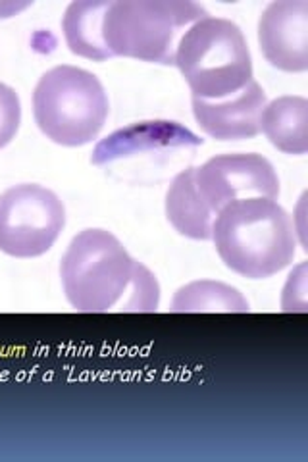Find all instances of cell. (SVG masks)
<instances>
[{"instance_id":"6da1fadb","label":"cell","mask_w":308,"mask_h":462,"mask_svg":"<svg viewBox=\"0 0 308 462\" xmlns=\"http://www.w3.org/2000/svg\"><path fill=\"white\" fill-rule=\"evenodd\" d=\"M61 278L68 302L79 312H154L160 302L154 273L107 229H85L71 239Z\"/></svg>"},{"instance_id":"7a4b0ae2","label":"cell","mask_w":308,"mask_h":462,"mask_svg":"<svg viewBox=\"0 0 308 462\" xmlns=\"http://www.w3.org/2000/svg\"><path fill=\"white\" fill-rule=\"evenodd\" d=\"M214 247L222 263L248 280L272 278L295 258L297 237L289 214L272 199H239L216 214Z\"/></svg>"},{"instance_id":"3957f363","label":"cell","mask_w":308,"mask_h":462,"mask_svg":"<svg viewBox=\"0 0 308 462\" xmlns=\"http://www.w3.org/2000/svg\"><path fill=\"white\" fill-rule=\"evenodd\" d=\"M207 16L189 0H118L108 3L100 35L110 58L173 66L183 29Z\"/></svg>"},{"instance_id":"277c9868","label":"cell","mask_w":308,"mask_h":462,"mask_svg":"<svg viewBox=\"0 0 308 462\" xmlns=\"http://www.w3.org/2000/svg\"><path fill=\"white\" fill-rule=\"evenodd\" d=\"M178 66L193 98L219 100L253 81V58L245 35L226 18H202L182 35L175 49Z\"/></svg>"},{"instance_id":"5b68a950","label":"cell","mask_w":308,"mask_h":462,"mask_svg":"<svg viewBox=\"0 0 308 462\" xmlns=\"http://www.w3.org/2000/svg\"><path fill=\"white\" fill-rule=\"evenodd\" d=\"M108 112L105 87L83 68L56 66L42 74L33 91L39 129L62 147H83L97 139Z\"/></svg>"},{"instance_id":"8992f818","label":"cell","mask_w":308,"mask_h":462,"mask_svg":"<svg viewBox=\"0 0 308 462\" xmlns=\"http://www.w3.org/2000/svg\"><path fill=\"white\" fill-rule=\"evenodd\" d=\"M66 224L62 200L47 187L22 183L0 195V251L35 258L52 249Z\"/></svg>"},{"instance_id":"52a82bcc","label":"cell","mask_w":308,"mask_h":462,"mask_svg":"<svg viewBox=\"0 0 308 462\" xmlns=\"http://www.w3.org/2000/svg\"><path fill=\"white\" fill-rule=\"evenodd\" d=\"M197 191L218 214L239 199H272L280 195V180L274 166L257 152L219 154L195 168Z\"/></svg>"},{"instance_id":"ba28073f","label":"cell","mask_w":308,"mask_h":462,"mask_svg":"<svg viewBox=\"0 0 308 462\" xmlns=\"http://www.w3.org/2000/svg\"><path fill=\"white\" fill-rule=\"evenodd\" d=\"M258 42L266 60L287 74L308 69V3L275 0L262 12Z\"/></svg>"},{"instance_id":"9c48e42d","label":"cell","mask_w":308,"mask_h":462,"mask_svg":"<svg viewBox=\"0 0 308 462\" xmlns=\"http://www.w3.org/2000/svg\"><path fill=\"white\" fill-rule=\"evenodd\" d=\"M195 120L207 135L218 141H243L260 134V116L266 95L253 79L245 89L219 100L193 98Z\"/></svg>"},{"instance_id":"30bf717a","label":"cell","mask_w":308,"mask_h":462,"mask_svg":"<svg viewBox=\"0 0 308 462\" xmlns=\"http://www.w3.org/2000/svg\"><path fill=\"white\" fill-rule=\"evenodd\" d=\"M199 144H202V139L178 122H141L118 129L107 139H102L93 151L91 162L100 166L137 152L168 147H199Z\"/></svg>"},{"instance_id":"8fae6325","label":"cell","mask_w":308,"mask_h":462,"mask_svg":"<svg viewBox=\"0 0 308 462\" xmlns=\"http://www.w3.org/2000/svg\"><path fill=\"white\" fill-rule=\"evenodd\" d=\"M166 216L180 236L207 241L212 237L214 212L197 191L195 168H187L173 178L166 193Z\"/></svg>"},{"instance_id":"7c38bea8","label":"cell","mask_w":308,"mask_h":462,"mask_svg":"<svg viewBox=\"0 0 308 462\" xmlns=\"http://www.w3.org/2000/svg\"><path fill=\"white\" fill-rule=\"evenodd\" d=\"M260 132L277 151L306 154L308 151V100L304 97H280L264 106Z\"/></svg>"},{"instance_id":"4fadbf2b","label":"cell","mask_w":308,"mask_h":462,"mask_svg":"<svg viewBox=\"0 0 308 462\" xmlns=\"http://www.w3.org/2000/svg\"><path fill=\"white\" fill-rule=\"evenodd\" d=\"M110 0H76L66 8L62 32L68 49L87 60L105 62L108 52L102 42L100 27Z\"/></svg>"},{"instance_id":"5bb4252c","label":"cell","mask_w":308,"mask_h":462,"mask_svg":"<svg viewBox=\"0 0 308 462\" xmlns=\"http://www.w3.org/2000/svg\"><path fill=\"white\" fill-rule=\"evenodd\" d=\"M172 312H248V302L239 289L222 282L201 280L178 289Z\"/></svg>"},{"instance_id":"9a60e30c","label":"cell","mask_w":308,"mask_h":462,"mask_svg":"<svg viewBox=\"0 0 308 462\" xmlns=\"http://www.w3.org/2000/svg\"><path fill=\"white\" fill-rule=\"evenodd\" d=\"M20 124L18 97L6 85H0V147L14 137Z\"/></svg>"}]
</instances>
